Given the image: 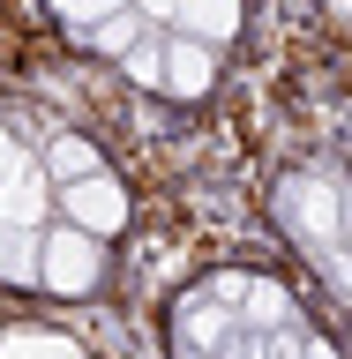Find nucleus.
I'll return each mask as SVG.
<instances>
[{"label":"nucleus","mask_w":352,"mask_h":359,"mask_svg":"<svg viewBox=\"0 0 352 359\" xmlns=\"http://www.w3.org/2000/svg\"><path fill=\"white\" fill-rule=\"evenodd\" d=\"M233 330H240V322H233V307L202 299V292H188V299H180V344H195V352L218 359V344H225Z\"/></svg>","instance_id":"nucleus-7"},{"label":"nucleus","mask_w":352,"mask_h":359,"mask_svg":"<svg viewBox=\"0 0 352 359\" xmlns=\"http://www.w3.org/2000/svg\"><path fill=\"white\" fill-rule=\"evenodd\" d=\"M233 322H240V330H292V322H300V299H292L278 277H247Z\"/></svg>","instance_id":"nucleus-5"},{"label":"nucleus","mask_w":352,"mask_h":359,"mask_svg":"<svg viewBox=\"0 0 352 359\" xmlns=\"http://www.w3.org/2000/svg\"><path fill=\"white\" fill-rule=\"evenodd\" d=\"M38 172H45V187H53V180H90V172H105V165H98V150H90L83 135H53V142H45V157H38Z\"/></svg>","instance_id":"nucleus-9"},{"label":"nucleus","mask_w":352,"mask_h":359,"mask_svg":"<svg viewBox=\"0 0 352 359\" xmlns=\"http://www.w3.org/2000/svg\"><path fill=\"white\" fill-rule=\"evenodd\" d=\"M278 224L292 232V247H308V255H330L345 240V195H337V180L322 172H292L278 187Z\"/></svg>","instance_id":"nucleus-1"},{"label":"nucleus","mask_w":352,"mask_h":359,"mask_svg":"<svg viewBox=\"0 0 352 359\" xmlns=\"http://www.w3.org/2000/svg\"><path fill=\"white\" fill-rule=\"evenodd\" d=\"M143 30H150V22L135 15V8H112L105 22H90V30H75V38H83L90 53H105V60H128V53H135V38H143Z\"/></svg>","instance_id":"nucleus-10"},{"label":"nucleus","mask_w":352,"mask_h":359,"mask_svg":"<svg viewBox=\"0 0 352 359\" xmlns=\"http://www.w3.org/2000/svg\"><path fill=\"white\" fill-rule=\"evenodd\" d=\"M45 202H53V187H45L38 165L15 172V180H0V224H30V232H45Z\"/></svg>","instance_id":"nucleus-8"},{"label":"nucleus","mask_w":352,"mask_h":359,"mask_svg":"<svg viewBox=\"0 0 352 359\" xmlns=\"http://www.w3.org/2000/svg\"><path fill=\"white\" fill-rule=\"evenodd\" d=\"M180 359H210V352H195V344H180Z\"/></svg>","instance_id":"nucleus-18"},{"label":"nucleus","mask_w":352,"mask_h":359,"mask_svg":"<svg viewBox=\"0 0 352 359\" xmlns=\"http://www.w3.org/2000/svg\"><path fill=\"white\" fill-rule=\"evenodd\" d=\"M218 83V45L202 38H180V30H165V97H202V90Z\"/></svg>","instance_id":"nucleus-4"},{"label":"nucleus","mask_w":352,"mask_h":359,"mask_svg":"<svg viewBox=\"0 0 352 359\" xmlns=\"http://www.w3.org/2000/svg\"><path fill=\"white\" fill-rule=\"evenodd\" d=\"M120 8H135L150 30H165V15H173V0H120Z\"/></svg>","instance_id":"nucleus-16"},{"label":"nucleus","mask_w":352,"mask_h":359,"mask_svg":"<svg viewBox=\"0 0 352 359\" xmlns=\"http://www.w3.org/2000/svg\"><path fill=\"white\" fill-rule=\"evenodd\" d=\"M120 0H53V15L67 22V30H90V22H105Z\"/></svg>","instance_id":"nucleus-13"},{"label":"nucleus","mask_w":352,"mask_h":359,"mask_svg":"<svg viewBox=\"0 0 352 359\" xmlns=\"http://www.w3.org/2000/svg\"><path fill=\"white\" fill-rule=\"evenodd\" d=\"M0 277L8 285H38V232L30 224H0Z\"/></svg>","instance_id":"nucleus-11"},{"label":"nucleus","mask_w":352,"mask_h":359,"mask_svg":"<svg viewBox=\"0 0 352 359\" xmlns=\"http://www.w3.org/2000/svg\"><path fill=\"white\" fill-rule=\"evenodd\" d=\"M98 269H105V255H98V240H90L83 224H45L38 232V285L60 292V299H75V292L98 285Z\"/></svg>","instance_id":"nucleus-2"},{"label":"nucleus","mask_w":352,"mask_h":359,"mask_svg":"<svg viewBox=\"0 0 352 359\" xmlns=\"http://www.w3.org/2000/svg\"><path fill=\"white\" fill-rule=\"evenodd\" d=\"M30 165H38V157H30V150H22V142H15V135L0 128V180H15V172H30Z\"/></svg>","instance_id":"nucleus-15"},{"label":"nucleus","mask_w":352,"mask_h":359,"mask_svg":"<svg viewBox=\"0 0 352 359\" xmlns=\"http://www.w3.org/2000/svg\"><path fill=\"white\" fill-rule=\"evenodd\" d=\"M120 67H128L143 90H157V83H165V30H143V38H135V53H128Z\"/></svg>","instance_id":"nucleus-12"},{"label":"nucleus","mask_w":352,"mask_h":359,"mask_svg":"<svg viewBox=\"0 0 352 359\" xmlns=\"http://www.w3.org/2000/svg\"><path fill=\"white\" fill-rule=\"evenodd\" d=\"M60 217L83 224L90 240H105V232H120V224H128V187H120V180H105V172L67 180V187H60Z\"/></svg>","instance_id":"nucleus-3"},{"label":"nucleus","mask_w":352,"mask_h":359,"mask_svg":"<svg viewBox=\"0 0 352 359\" xmlns=\"http://www.w3.org/2000/svg\"><path fill=\"white\" fill-rule=\"evenodd\" d=\"M292 359H337V344H322V337H308V344H300Z\"/></svg>","instance_id":"nucleus-17"},{"label":"nucleus","mask_w":352,"mask_h":359,"mask_svg":"<svg viewBox=\"0 0 352 359\" xmlns=\"http://www.w3.org/2000/svg\"><path fill=\"white\" fill-rule=\"evenodd\" d=\"M202 299H218V307H240V292H247V277L240 269H225V277H210V285H195Z\"/></svg>","instance_id":"nucleus-14"},{"label":"nucleus","mask_w":352,"mask_h":359,"mask_svg":"<svg viewBox=\"0 0 352 359\" xmlns=\"http://www.w3.org/2000/svg\"><path fill=\"white\" fill-rule=\"evenodd\" d=\"M165 30H180V38H202V45H225L233 30H240V0H173Z\"/></svg>","instance_id":"nucleus-6"}]
</instances>
